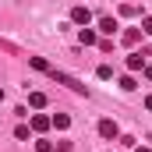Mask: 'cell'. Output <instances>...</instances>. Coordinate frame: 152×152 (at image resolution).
Here are the masks:
<instances>
[{"mask_svg": "<svg viewBox=\"0 0 152 152\" xmlns=\"http://www.w3.org/2000/svg\"><path fill=\"white\" fill-rule=\"evenodd\" d=\"M50 78H53V81H60V85H67V88H71V92H78V96H85V92H88V88H85V85H81L78 78H71V75H64V71H57V67L50 71Z\"/></svg>", "mask_w": 152, "mask_h": 152, "instance_id": "6da1fadb", "label": "cell"}, {"mask_svg": "<svg viewBox=\"0 0 152 152\" xmlns=\"http://www.w3.org/2000/svg\"><path fill=\"white\" fill-rule=\"evenodd\" d=\"M117 134H120V127H117V120H113V117H103V120H99V138H106V142H113Z\"/></svg>", "mask_w": 152, "mask_h": 152, "instance_id": "7a4b0ae2", "label": "cell"}, {"mask_svg": "<svg viewBox=\"0 0 152 152\" xmlns=\"http://www.w3.org/2000/svg\"><path fill=\"white\" fill-rule=\"evenodd\" d=\"M71 21H75V25H81V28H85V25L92 21V11H88L85 4H78V7H71Z\"/></svg>", "mask_w": 152, "mask_h": 152, "instance_id": "3957f363", "label": "cell"}, {"mask_svg": "<svg viewBox=\"0 0 152 152\" xmlns=\"http://www.w3.org/2000/svg\"><path fill=\"white\" fill-rule=\"evenodd\" d=\"M28 124H32V131H36V134H42V131H50V127H53V120H50L46 113H32Z\"/></svg>", "mask_w": 152, "mask_h": 152, "instance_id": "277c9868", "label": "cell"}, {"mask_svg": "<svg viewBox=\"0 0 152 152\" xmlns=\"http://www.w3.org/2000/svg\"><path fill=\"white\" fill-rule=\"evenodd\" d=\"M117 28H120V25H117V18H110V14H106V18H99V32H103V36H117Z\"/></svg>", "mask_w": 152, "mask_h": 152, "instance_id": "5b68a950", "label": "cell"}, {"mask_svg": "<svg viewBox=\"0 0 152 152\" xmlns=\"http://www.w3.org/2000/svg\"><path fill=\"white\" fill-rule=\"evenodd\" d=\"M78 42H81V46H96V42H99V36L85 25V28H78Z\"/></svg>", "mask_w": 152, "mask_h": 152, "instance_id": "8992f818", "label": "cell"}, {"mask_svg": "<svg viewBox=\"0 0 152 152\" xmlns=\"http://www.w3.org/2000/svg\"><path fill=\"white\" fill-rule=\"evenodd\" d=\"M145 67V53H127V71L134 75V71H142Z\"/></svg>", "mask_w": 152, "mask_h": 152, "instance_id": "52a82bcc", "label": "cell"}, {"mask_svg": "<svg viewBox=\"0 0 152 152\" xmlns=\"http://www.w3.org/2000/svg\"><path fill=\"white\" fill-rule=\"evenodd\" d=\"M46 103H50V99H46V92H28V106H32V110H42Z\"/></svg>", "mask_w": 152, "mask_h": 152, "instance_id": "ba28073f", "label": "cell"}, {"mask_svg": "<svg viewBox=\"0 0 152 152\" xmlns=\"http://www.w3.org/2000/svg\"><path fill=\"white\" fill-rule=\"evenodd\" d=\"M50 120H53V127H57V131H67V127H71V117H67V113H53Z\"/></svg>", "mask_w": 152, "mask_h": 152, "instance_id": "9c48e42d", "label": "cell"}, {"mask_svg": "<svg viewBox=\"0 0 152 152\" xmlns=\"http://www.w3.org/2000/svg\"><path fill=\"white\" fill-rule=\"evenodd\" d=\"M142 42V28H127L124 32V46H138Z\"/></svg>", "mask_w": 152, "mask_h": 152, "instance_id": "30bf717a", "label": "cell"}, {"mask_svg": "<svg viewBox=\"0 0 152 152\" xmlns=\"http://www.w3.org/2000/svg\"><path fill=\"white\" fill-rule=\"evenodd\" d=\"M28 64H32L36 71H42V75H50V71H53V67H50V64H46L42 57H28Z\"/></svg>", "mask_w": 152, "mask_h": 152, "instance_id": "8fae6325", "label": "cell"}, {"mask_svg": "<svg viewBox=\"0 0 152 152\" xmlns=\"http://www.w3.org/2000/svg\"><path fill=\"white\" fill-rule=\"evenodd\" d=\"M96 78L110 81V78H113V67H110V64H99V67H96Z\"/></svg>", "mask_w": 152, "mask_h": 152, "instance_id": "7c38bea8", "label": "cell"}, {"mask_svg": "<svg viewBox=\"0 0 152 152\" xmlns=\"http://www.w3.org/2000/svg\"><path fill=\"white\" fill-rule=\"evenodd\" d=\"M134 85H138L134 75H124V78H120V88H124V92H134Z\"/></svg>", "mask_w": 152, "mask_h": 152, "instance_id": "4fadbf2b", "label": "cell"}, {"mask_svg": "<svg viewBox=\"0 0 152 152\" xmlns=\"http://www.w3.org/2000/svg\"><path fill=\"white\" fill-rule=\"evenodd\" d=\"M14 138H18V142H28V124H18V127H14Z\"/></svg>", "mask_w": 152, "mask_h": 152, "instance_id": "5bb4252c", "label": "cell"}, {"mask_svg": "<svg viewBox=\"0 0 152 152\" xmlns=\"http://www.w3.org/2000/svg\"><path fill=\"white\" fill-rule=\"evenodd\" d=\"M36 152H53V142H42V138H39V142H36Z\"/></svg>", "mask_w": 152, "mask_h": 152, "instance_id": "9a60e30c", "label": "cell"}, {"mask_svg": "<svg viewBox=\"0 0 152 152\" xmlns=\"http://www.w3.org/2000/svg\"><path fill=\"white\" fill-rule=\"evenodd\" d=\"M120 14H127V18H131V14H138V7H134V4H120Z\"/></svg>", "mask_w": 152, "mask_h": 152, "instance_id": "2e32d148", "label": "cell"}, {"mask_svg": "<svg viewBox=\"0 0 152 152\" xmlns=\"http://www.w3.org/2000/svg\"><path fill=\"white\" fill-rule=\"evenodd\" d=\"M142 32H145V36H152V18H142Z\"/></svg>", "mask_w": 152, "mask_h": 152, "instance_id": "e0dca14e", "label": "cell"}, {"mask_svg": "<svg viewBox=\"0 0 152 152\" xmlns=\"http://www.w3.org/2000/svg\"><path fill=\"white\" fill-rule=\"evenodd\" d=\"M142 75H145V78L152 81V64H145V67H142Z\"/></svg>", "mask_w": 152, "mask_h": 152, "instance_id": "ac0fdd59", "label": "cell"}, {"mask_svg": "<svg viewBox=\"0 0 152 152\" xmlns=\"http://www.w3.org/2000/svg\"><path fill=\"white\" fill-rule=\"evenodd\" d=\"M134 152H152V149H149V145H134Z\"/></svg>", "mask_w": 152, "mask_h": 152, "instance_id": "d6986e66", "label": "cell"}, {"mask_svg": "<svg viewBox=\"0 0 152 152\" xmlns=\"http://www.w3.org/2000/svg\"><path fill=\"white\" fill-rule=\"evenodd\" d=\"M145 110H152V96H145Z\"/></svg>", "mask_w": 152, "mask_h": 152, "instance_id": "ffe728a7", "label": "cell"}, {"mask_svg": "<svg viewBox=\"0 0 152 152\" xmlns=\"http://www.w3.org/2000/svg\"><path fill=\"white\" fill-rule=\"evenodd\" d=\"M0 103H4V88H0Z\"/></svg>", "mask_w": 152, "mask_h": 152, "instance_id": "44dd1931", "label": "cell"}]
</instances>
